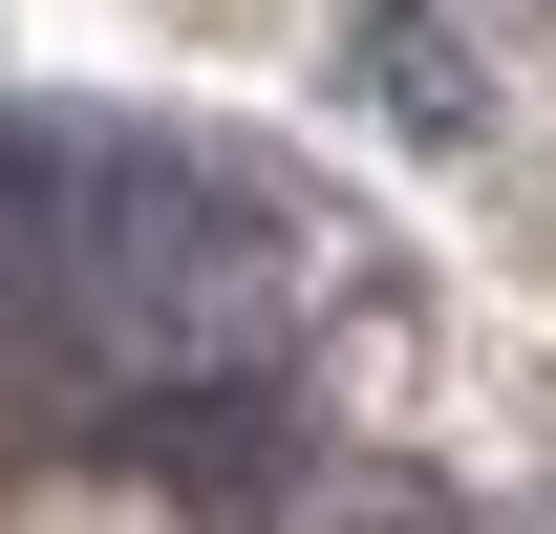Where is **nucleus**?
<instances>
[{"label": "nucleus", "instance_id": "nucleus-1", "mask_svg": "<svg viewBox=\"0 0 556 534\" xmlns=\"http://www.w3.org/2000/svg\"><path fill=\"white\" fill-rule=\"evenodd\" d=\"M364 86H386V107H407V129H471V65H450V43H428V22H364Z\"/></svg>", "mask_w": 556, "mask_h": 534}, {"label": "nucleus", "instance_id": "nucleus-2", "mask_svg": "<svg viewBox=\"0 0 556 534\" xmlns=\"http://www.w3.org/2000/svg\"><path fill=\"white\" fill-rule=\"evenodd\" d=\"M343 534H471V513H428V492H386V513H343Z\"/></svg>", "mask_w": 556, "mask_h": 534}]
</instances>
